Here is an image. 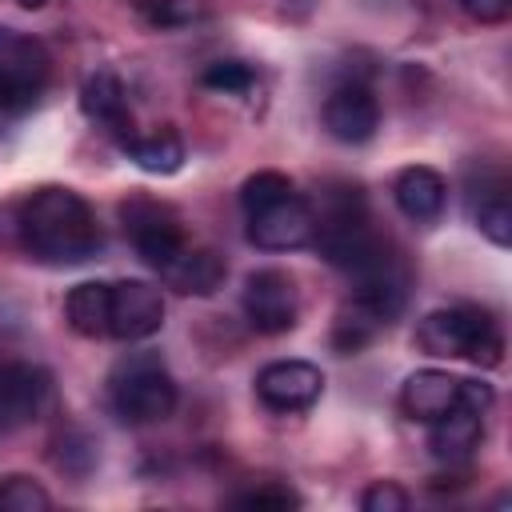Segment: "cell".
Returning <instances> with one entry per match:
<instances>
[{
  "instance_id": "cell-1",
  "label": "cell",
  "mask_w": 512,
  "mask_h": 512,
  "mask_svg": "<svg viewBox=\"0 0 512 512\" xmlns=\"http://www.w3.org/2000/svg\"><path fill=\"white\" fill-rule=\"evenodd\" d=\"M12 212H16V244L12 248L32 256L36 264L72 268V264L92 260L104 244L92 204L64 184L32 188Z\"/></svg>"
},
{
  "instance_id": "cell-2",
  "label": "cell",
  "mask_w": 512,
  "mask_h": 512,
  "mask_svg": "<svg viewBox=\"0 0 512 512\" xmlns=\"http://www.w3.org/2000/svg\"><path fill=\"white\" fill-rule=\"evenodd\" d=\"M312 224V244L340 272L360 268L384 244V236L372 228L368 200L352 180H328L320 188V204H312Z\"/></svg>"
},
{
  "instance_id": "cell-3",
  "label": "cell",
  "mask_w": 512,
  "mask_h": 512,
  "mask_svg": "<svg viewBox=\"0 0 512 512\" xmlns=\"http://www.w3.org/2000/svg\"><path fill=\"white\" fill-rule=\"evenodd\" d=\"M416 348L436 360H468L476 368H496L504 360V336L492 312L476 304L436 308L416 324Z\"/></svg>"
},
{
  "instance_id": "cell-4",
  "label": "cell",
  "mask_w": 512,
  "mask_h": 512,
  "mask_svg": "<svg viewBox=\"0 0 512 512\" xmlns=\"http://www.w3.org/2000/svg\"><path fill=\"white\" fill-rule=\"evenodd\" d=\"M180 388L156 352H128L108 372V404L124 424H160L176 412Z\"/></svg>"
},
{
  "instance_id": "cell-5",
  "label": "cell",
  "mask_w": 512,
  "mask_h": 512,
  "mask_svg": "<svg viewBox=\"0 0 512 512\" xmlns=\"http://www.w3.org/2000/svg\"><path fill=\"white\" fill-rule=\"evenodd\" d=\"M48 48L36 36L0 28V116H24L48 88Z\"/></svg>"
},
{
  "instance_id": "cell-6",
  "label": "cell",
  "mask_w": 512,
  "mask_h": 512,
  "mask_svg": "<svg viewBox=\"0 0 512 512\" xmlns=\"http://www.w3.org/2000/svg\"><path fill=\"white\" fill-rule=\"evenodd\" d=\"M120 224H124V236L132 240L136 256L156 272L188 244L180 216L164 200H152V196H128L120 204Z\"/></svg>"
},
{
  "instance_id": "cell-7",
  "label": "cell",
  "mask_w": 512,
  "mask_h": 512,
  "mask_svg": "<svg viewBox=\"0 0 512 512\" xmlns=\"http://www.w3.org/2000/svg\"><path fill=\"white\" fill-rule=\"evenodd\" d=\"M240 308L244 320L260 332V336H280L292 332L300 320V292L296 280L280 268H256L244 276V292H240Z\"/></svg>"
},
{
  "instance_id": "cell-8",
  "label": "cell",
  "mask_w": 512,
  "mask_h": 512,
  "mask_svg": "<svg viewBox=\"0 0 512 512\" xmlns=\"http://www.w3.org/2000/svg\"><path fill=\"white\" fill-rule=\"evenodd\" d=\"M248 220V240L264 252H296L304 244H312V200L300 192H288L256 212L244 216Z\"/></svg>"
},
{
  "instance_id": "cell-9",
  "label": "cell",
  "mask_w": 512,
  "mask_h": 512,
  "mask_svg": "<svg viewBox=\"0 0 512 512\" xmlns=\"http://www.w3.org/2000/svg\"><path fill=\"white\" fill-rule=\"evenodd\" d=\"M324 392V372L308 360H272L256 372V400L276 416L308 412Z\"/></svg>"
},
{
  "instance_id": "cell-10",
  "label": "cell",
  "mask_w": 512,
  "mask_h": 512,
  "mask_svg": "<svg viewBox=\"0 0 512 512\" xmlns=\"http://www.w3.org/2000/svg\"><path fill=\"white\" fill-rule=\"evenodd\" d=\"M164 328V296L152 280H116L108 308V336L120 344L148 340Z\"/></svg>"
},
{
  "instance_id": "cell-11",
  "label": "cell",
  "mask_w": 512,
  "mask_h": 512,
  "mask_svg": "<svg viewBox=\"0 0 512 512\" xmlns=\"http://www.w3.org/2000/svg\"><path fill=\"white\" fill-rule=\"evenodd\" d=\"M52 400V372L28 360L0 364V432L32 424Z\"/></svg>"
},
{
  "instance_id": "cell-12",
  "label": "cell",
  "mask_w": 512,
  "mask_h": 512,
  "mask_svg": "<svg viewBox=\"0 0 512 512\" xmlns=\"http://www.w3.org/2000/svg\"><path fill=\"white\" fill-rule=\"evenodd\" d=\"M320 120L328 128L332 140L340 144H368L380 128V100L368 84L360 80H344L324 96Z\"/></svg>"
},
{
  "instance_id": "cell-13",
  "label": "cell",
  "mask_w": 512,
  "mask_h": 512,
  "mask_svg": "<svg viewBox=\"0 0 512 512\" xmlns=\"http://www.w3.org/2000/svg\"><path fill=\"white\" fill-rule=\"evenodd\" d=\"M80 112L100 124L104 132H112L120 144L136 132L132 128V108H128V88L112 68H96L84 84H80Z\"/></svg>"
},
{
  "instance_id": "cell-14",
  "label": "cell",
  "mask_w": 512,
  "mask_h": 512,
  "mask_svg": "<svg viewBox=\"0 0 512 512\" xmlns=\"http://www.w3.org/2000/svg\"><path fill=\"white\" fill-rule=\"evenodd\" d=\"M460 384H464V376H456L448 368H416L400 384V412L408 420L432 424L436 416H444L448 408L460 404Z\"/></svg>"
},
{
  "instance_id": "cell-15",
  "label": "cell",
  "mask_w": 512,
  "mask_h": 512,
  "mask_svg": "<svg viewBox=\"0 0 512 512\" xmlns=\"http://www.w3.org/2000/svg\"><path fill=\"white\" fill-rule=\"evenodd\" d=\"M392 200L412 224H436L448 204V180L428 164H408L392 184Z\"/></svg>"
},
{
  "instance_id": "cell-16",
  "label": "cell",
  "mask_w": 512,
  "mask_h": 512,
  "mask_svg": "<svg viewBox=\"0 0 512 512\" xmlns=\"http://www.w3.org/2000/svg\"><path fill=\"white\" fill-rule=\"evenodd\" d=\"M484 416L488 412H480V408H468V404H456V408H448L444 416H436L428 428V448H432V456L440 460V464H460V460H468L480 444H484Z\"/></svg>"
},
{
  "instance_id": "cell-17",
  "label": "cell",
  "mask_w": 512,
  "mask_h": 512,
  "mask_svg": "<svg viewBox=\"0 0 512 512\" xmlns=\"http://www.w3.org/2000/svg\"><path fill=\"white\" fill-rule=\"evenodd\" d=\"M224 276H228L224 256L212 252V248H192V244H184V248L160 268V280H164L172 292H180V296H212V292H220Z\"/></svg>"
},
{
  "instance_id": "cell-18",
  "label": "cell",
  "mask_w": 512,
  "mask_h": 512,
  "mask_svg": "<svg viewBox=\"0 0 512 512\" xmlns=\"http://www.w3.org/2000/svg\"><path fill=\"white\" fill-rule=\"evenodd\" d=\"M468 212L480 236H488L496 248L512 244V204H508V184L500 172H488L480 184L468 180Z\"/></svg>"
},
{
  "instance_id": "cell-19",
  "label": "cell",
  "mask_w": 512,
  "mask_h": 512,
  "mask_svg": "<svg viewBox=\"0 0 512 512\" xmlns=\"http://www.w3.org/2000/svg\"><path fill=\"white\" fill-rule=\"evenodd\" d=\"M108 308H112V284L108 280H84L64 296V324L84 340L108 336Z\"/></svg>"
},
{
  "instance_id": "cell-20",
  "label": "cell",
  "mask_w": 512,
  "mask_h": 512,
  "mask_svg": "<svg viewBox=\"0 0 512 512\" xmlns=\"http://www.w3.org/2000/svg\"><path fill=\"white\" fill-rule=\"evenodd\" d=\"M120 148L140 172H152V176H172L184 164V140L172 124H160L152 132H132Z\"/></svg>"
},
{
  "instance_id": "cell-21",
  "label": "cell",
  "mask_w": 512,
  "mask_h": 512,
  "mask_svg": "<svg viewBox=\"0 0 512 512\" xmlns=\"http://www.w3.org/2000/svg\"><path fill=\"white\" fill-rule=\"evenodd\" d=\"M96 460H100V448H96V440H92L84 428H64V432L56 436V444H52V464H56L64 476L84 480V476L96 468Z\"/></svg>"
},
{
  "instance_id": "cell-22",
  "label": "cell",
  "mask_w": 512,
  "mask_h": 512,
  "mask_svg": "<svg viewBox=\"0 0 512 512\" xmlns=\"http://www.w3.org/2000/svg\"><path fill=\"white\" fill-rule=\"evenodd\" d=\"M376 332H384L360 304H344L340 312H336V324H332V348L340 352V356H352V352H360L364 344H372L376 340Z\"/></svg>"
},
{
  "instance_id": "cell-23",
  "label": "cell",
  "mask_w": 512,
  "mask_h": 512,
  "mask_svg": "<svg viewBox=\"0 0 512 512\" xmlns=\"http://www.w3.org/2000/svg\"><path fill=\"white\" fill-rule=\"evenodd\" d=\"M48 508H52V496L32 476L12 472L0 480V512H48Z\"/></svg>"
},
{
  "instance_id": "cell-24",
  "label": "cell",
  "mask_w": 512,
  "mask_h": 512,
  "mask_svg": "<svg viewBox=\"0 0 512 512\" xmlns=\"http://www.w3.org/2000/svg\"><path fill=\"white\" fill-rule=\"evenodd\" d=\"M288 192H296V184H292L284 172L260 168V172H252V176L240 184V208H244V216H248V212L264 208V204H272V200H280V196H288Z\"/></svg>"
},
{
  "instance_id": "cell-25",
  "label": "cell",
  "mask_w": 512,
  "mask_h": 512,
  "mask_svg": "<svg viewBox=\"0 0 512 512\" xmlns=\"http://www.w3.org/2000/svg\"><path fill=\"white\" fill-rule=\"evenodd\" d=\"M200 84L212 92H224V96H244L256 84V68L248 60H216L200 72Z\"/></svg>"
},
{
  "instance_id": "cell-26",
  "label": "cell",
  "mask_w": 512,
  "mask_h": 512,
  "mask_svg": "<svg viewBox=\"0 0 512 512\" xmlns=\"http://www.w3.org/2000/svg\"><path fill=\"white\" fill-rule=\"evenodd\" d=\"M228 504H236V508H272V512H280V508H300L304 500H300V492H292L288 484H280V480H264V484H256V488H248V492L228 496Z\"/></svg>"
},
{
  "instance_id": "cell-27",
  "label": "cell",
  "mask_w": 512,
  "mask_h": 512,
  "mask_svg": "<svg viewBox=\"0 0 512 512\" xmlns=\"http://www.w3.org/2000/svg\"><path fill=\"white\" fill-rule=\"evenodd\" d=\"M132 8L156 28H172L196 16V0H132Z\"/></svg>"
},
{
  "instance_id": "cell-28",
  "label": "cell",
  "mask_w": 512,
  "mask_h": 512,
  "mask_svg": "<svg viewBox=\"0 0 512 512\" xmlns=\"http://www.w3.org/2000/svg\"><path fill=\"white\" fill-rule=\"evenodd\" d=\"M412 504V496L396 484V480H372L364 492H360V508L364 512H404Z\"/></svg>"
},
{
  "instance_id": "cell-29",
  "label": "cell",
  "mask_w": 512,
  "mask_h": 512,
  "mask_svg": "<svg viewBox=\"0 0 512 512\" xmlns=\"http://www.w3.org/2000/svg\"><path fill=\"white\" fill-rule=\"evenodd\" d=\"M472 24H504L512 16V0H456Z\"/></svg>"
},
{
  "instance_id": "cell-30",
  "label": "cell",
  "mask_w": 512,
  "mask_h": 512,
  "mask_svg": "<svg viewBox=\"0 0 512 512\" xmlns=\"http://www.w3.org/2000/svg\"><path fill=\"white\" fill-rule=\"evenodd\" d=\"M16 4H20V8H28V12H36V8H44L48 0H16Z\"/></svg>"
}]
</instances>
